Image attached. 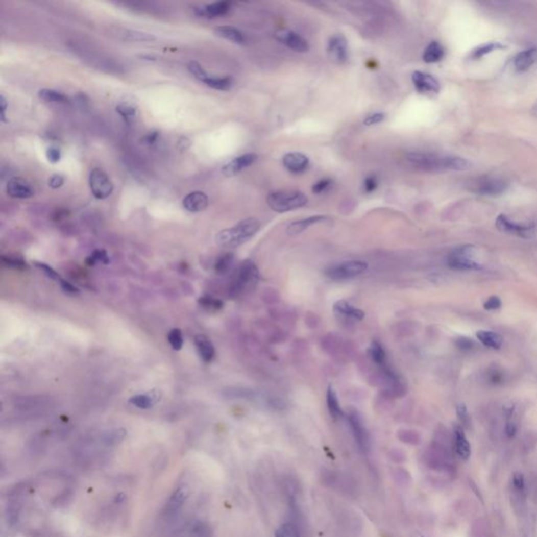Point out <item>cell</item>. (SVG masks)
<instances>
[{
  "mask_svg": "<svg viewBox=\"0 0 537 537\" xmlns=\"http://www.w3.org/2000/svg\"><path fill=\"white\" fill-rule=\"evenodd\" d=\"M445 56V50L443 45L437 41H432L426 47L423 54V60L426 63H435L442 60Z\"/></svg>",
  "mask_w": 537,
  "mask_h": 537,
  "instance_id": "obj_26",
  "label": "cell"
},
{
  "mask_svg": "<svg viewBox=\"0 0 537 537\" xmlns=\"http://www.w3.org/2000/svg\"><path fill=\"white\" fill-rule=\"evenodd\" d=\"M508 188V184L502 179H485L476 185V191L484 196H500Z\"/></svg>",
  "mask_w": 537,
  "mask_h": 537,
  "instance_id": "obj_16",
  "label": "cell"
},
{
  "mask_svg": "<svg viewBox=\"0 0 537 537\" xmlns=\"http://www.w3.org/2000/svg\"><path fill=\"white\" fill-rule=\"evenodd\" d=\"M207 86L217 89V90H228L232 86V79L229 77L218 78V77H208V79L204 82Z\"/></svg>",
  "mask_w": 537,
  "mask_h": 537,
  "instance_id": "obj_33",
  "label": "cell"
},
{
  "mask_svg": "<svg viewBox=\"0 0 537 537\" xmlns=\"http://www.w3.org/2000/svg\"><path fill=\"white\" fill-rule=\"evenodd\" d=\"M259 279V270L254 261L247 259L242 261L230 284V296L237 297L253 287Z\"/></svg>",
  "mask_w": 537,
  "mask_h": 537,
  "instance_id": "obj_3",
  "label": "cell"
},
{
  "mask_svg": "<svg viewBox=\"0 0 537 537\" xmlns=\"http://www.w3.org/2000/svg\"><path fill=\"white\" fill-rule=\"evenodd\" d=\"M125 38L127 40L130 41H141V42H151L157 39V37L153 34H149L146 32H141L137 30H126L124 34Z\"/></svg>",
  "mask_w": 537,
  "mask_h": 537,
  "instance_id": "obj_36",
  "label": "cell"
},
{
  "mask_svg": "<svg viewBox=\"0 0 537 537\" xmlns=\"http://www.w3.org/2000/svg\"><path fill=\"white\" fill-rule=\"evenodd\" d=\"M168 341L172 349H174L175 351H180L183 348V343H184L183 334L181 330L179 329L171 330L168 334Z\"/></svg>",
  "mask_w": 537,
  "mask_h": 537,
  "instance_id": "obj_39",
  "label": "cell"
},
{
  "mask_svg": "<svg viewBox=\"0 0 537 537\" xmlns=\"http://www.w3.org/2000/svg\"><path fill=\"white\" fill-rule=\"evenodd\" d=\"M7 192L13 199L26 200L34 196V190L32 186L21 178H13L8 182Z\"/></svg>",
  "mask_w": 537,
  "mask_h": 537,
  "instance_id": "obj_14",
  "label": "cell"
},
{
  "mask_svg": "<svg viewBox=\"0 0 537 537\" xmlns=\"http://www.w3.org/2000/svg\"><path fill=\"white\" fill-rule=\"evenodd\" d=\"M256 160L257 156L255 153H246V155L237 157L223 166L222 172L225 177H233L245 168L251 166Z\"/></svg>",
  "mask_w": 537,
  "mask_h": 537,
  "instance_id": "obj_13",
  "label": "cell"
},
{
  "mask_svg": "<svg viewBox=\"0 0 537 537\" xmlns=\"http://www.w3.org/2000/svg\"><path fill=\"white\" fill-rule=\"evenodd\" d=\"M332 185V181L329 180V179H325V180H321L319 182H317L316 184H314V186L312 187V191L314 193L316 194H320L322 192H324V191H327Z\"/></svg>",
  "mask_w": 537,
  "mask_h": 537,
  "instance_id": "obj_50",
  "label": "cell"
},
{
  "mask_svg": "<svg viewBox=\"0 0 537 537\" xmlns=\"http://www.w3.org/2000/svg\"><path fill=\"white\" fill-rule=\"evenodd\" d=\"M46 158L51 163H57L59 162L61 159V152L59 149L55 147H51L46 150Z\"/></svg>",
  "mask_w": 537,
  "mask_h": 537,
  "instance_id": "obj_53",
  "label": "cell"
},
{
  "mask_svg": "<svg viewBox=\"0 0 537 537\" xmlns=\"http://www.w3.org/2000/svg\"><path fill=\"white\" fill-rule=\"evenodd\" d=\"M234 263V255L232 253H227L222 255L215 262V272L219 275L227 274Z\"/></svg>",
  "mask_w": 537,
  "mask_h": 537,
  "instance_id": "obj_32",
  "label": "cell"
},
{
  "mask_svg": "<svg viewBox=\"0 0 537 537\" xmlns=\"http://www.w3.org/2000/svg\"><path fill=\"white\" fill-rule=\"evenodd\" d=\"M457 414H458V418L459 420H461L462 423L464 425H468L469 424V413H468V410L466 408V406L464 404H461L457 406Z\"/></svg>",
  "mask_w": 537,
  "mask_h": 537,
  "instance_id": "obj_54",
  "label": "cell"
},
{
  "mask_svg": "<svg viewBox=\"0 0 537 537\" xmlns=\"http://www.w3.org/2000/svg\"><path fill=\"white\" fill-rule=\"evenodd\" d=\"M532 113H533V116H534V117L537 118V103H536V104L534 105V107L532 108Z\"/></svg>",
  "mask_w": 537,
  "mask_h": 537,
  "instance_id": "obj_61",
  "label": "cell"
},
{
  "mask_svg": "<svg viewBox=\"0 0 537 537\" xmlns=\"http://www.w3.org/2000/svg\"><path fill=\"white\" fill-rule=\"evenodd\" d=\"M2 263L5 266L15 268V270H26V268H28V263L22 258L16 256H2Z\"/></svg>",
  "mask_w": 537,
  "mask_h": 537,
  "instance_id": "obj_38",
  "label": "cell"
},
{
  "mask_svg": "<svg viewBox=\"0 0 537 537\" xmlns=\"http://www.w3.org/2000/svg\"><path fill=\"white\" fill-rule=\"evenodd\" d=\"M63 183H64V179L62 176H59V175H54L48 180V186L53 189L60 188L63 185Z\"/></svg>",
  "mask_w": 537,
  "mask_h": 537,
  "instance_id": "obj_55",
  "label": "cell"
},
{
  "mask_svg": "<svg viewBox=\"0 0 537 537\" xmlns=\"http://www.w3.org/2000/svg\"><path fill=\"white\" fill-rule=\"evenodd\" d=\"M327 221H329V217L324 216V215H315V216H310V217H306L300 221H296L287 226L286 233L289 235H297L303 232L304 230L309 229L310 227L320 224V223H324Z\"/></svg>",
  "mask_w": 537,
  "mask_h": 537,
  "instance_id": "obj_19",
  "label": "cell"
},
{
  "mask_svg": "<svg viewBox=\"0 0 537 537\" xmlns=\"http://www.w3.org/2000/svg\"><path fill=\"white\" fill-rule=\"evenodd\" d=\"M476 338L483 345L491 350H500L504 343L502 335L492 331H478L476 333Z\"/></svg>",
  "mask_w": 537,
  "mask_h": 537,
  "instance_id": "obj_23",
  "label": "cell"
},
{
  "mask_svg": "<svg viewBox=\"0 0 537 537\" xmlns=\"http://www.w3.org/2000/svg\"><path fill=\"white\" fill-rule=\"evenodd\" d=\"M275 537H300L298 529L291 523L283 524L276 531Z\"/></svg>",
  "mask_w": 537,
  "mask_h": 537,
  "instance_id": "obj_40",
  "label": "cell"
},
{
  "mask_svg": "<svg viewBox=\"0 0 537 537\" xmlns=\"http://www.w3.org/2000/svg\"><path fill=\"white\" fill-rule=\"evenodd\" d=\"M190 537H213V530L204 521H196L189 529Z\"/></svg>",
  "mask_w": 537,
  "mask_h": 537,
  "instance_id": "obj_30",
  "label": "cell"
},
{
  "mask_svg": "<svg viewBox=\"0 0 537 537\" xmlns=\"http://www.w3.org/2000/svg\"><path fill=\"white\" fill-rule=\"evenodd\" d=\"M116 110L120 116H122L123 118H127V119L136 117V114H137V107L133 106L130 103H121L117 106Z\"/></svg>",
  "mask_w": 537,
  "mask_h": 537,
  "instance_id": "obj_43",
  "label": "cell"
},
{
  "mask_svg": "<svg viewBox=\"0 0 537 537\" xmlns=\"http://www.w3.org/2000/svg\"><path fill=\"white\" fill-rule=\"evenodd\" d=\"M476 249L473 246H463L454 249L447 257L449 267L456 271H477L482 268V263L476 259Z\"/></svg>",
  "mask_w": 537,
  "mask_h": 537,
  "instance_id": "obj_5",
  "label": "cell"
},
{
  "mask_svg": "<svg viewBox=\"0 0 537 537\" xmlns=\"http://www.w3.org/2000/svg\"><path fill=\"white\" fill-rule=\"evenodd\" d=\"M513 487L517 495H523L525 490V479L522 473H515L513 476Z\"/></svg>",
  "mask_w": 537,
  "mask_h": 537,
  "instance_id": "obj_47",
  "label": "cell"
},
{
  "mask_svg": "<svg viewBox=\"0 0 537 537\" xmlns=\"http://www.w3.org/2000/svg\"><path fill=\"white\" fill-rule=\"evenodd\" d=\"M368 263L361 260L344 261L330 266L325 271V276L335 281H342L355 278L367 271Z\"/></svg>",
  "mask_w": 537,
  "mask_h": 537,
  "instance_id": "obj_6",
  "label": "cell"
},
{
  "mask_svg": "<svg viewBox=\"0 0 537 537\" xmlns=\"http://www.w3.org/2000/svg\"><path fill=\"white\" fill-rule=\"evenodd\" d=\"M190 147V141L187 138H181L178 142V148L181 151H186Z\"/></svg>",
  "mask_w": 537,
  "mask_h": 537,
  "instance_id": "obj_59",
  "label": "cell"
},
{
  "mask_svg": "<svg viewBox=\"0 0 537 537\" xmlns=\"http://www.w3.org/2000/svg\"><path fill=\"white\" fill-rule=\"evenodd\" d=\"M266 204L275 212L284 213L305 206L308 198L300 191L278 190L266 197Z\"/></svg>",
  "mask_w": 537,
  "mask_h": 537,
  "instance_id": "obj_4",
  "label": "cell"
},
{
  "mask_svg": "<svg viewBox=\"0 0 537 537\" xmlns=\"http://www.w3.org/2000/svg\"><path fill=\"white\" fill-rule=\"evenodd\" d=\"M126 501V494L124 492H120L118 494L114 495V498H113V503L114 504H123L124 502Z\"/></svg>",
  "mask_w": 537,
  "mask_h": 537,
  "instance_id": "obj_60",
  "label": "cell"
},
{
  "mask_svg": "<svg viewBox=\"0 0 537 537\" xmlns=\"http://www.w3.org/2000/svg\"><path fill=\"white\" fill-rule=\"evenodd\" d=\"M158 136H159V132L158 131H152L148 134H146V136L142 139V142H144V144H153L157 139H158Z\"/></svg>",
  "mask_w": 537,
  "mask_h": 537,
  "instance_id": "obj_57",
  "label": "cell"
},
{
  "mask_svg": "<svg viewBox=\"0 0 537 537\" xmlns=\"http://www.w3.org/2000/svg\"><path fill=\"white\" fill-rule=\"evenodd\" d=\"M38 95H39L40 99H42L43 101L48 102V103H66V102H68V98L66 97L64 93H62L60 91L54 90V89H48V88L40 89L39 92H38Z\"/></svg>",
  "mask_w": 537,
  "mask_h": 537,
  "instance_id": "obj_31",
  "label": "cell"
},
{
  "mask_svg": "<svg viewBox=\"0 0 537 537\" xmlns=\"http://www.w3.org/2000/svg\"><path fill=\"white\" fill-rule=\"evenodd\" d=\"M208 197L202 191H193L186 196L183 200L184 208L189 212L197 213L205 210L208 206Z\"/></svg>",
  "mask_w": 537,
  "mask_h": 537,
  "instance_id": "obj_18",
  "label": "cell"
},
{
  "mask_svg": "<svg viewBox=\"0 0 537 537\" xmlns=\"http://www.w3.org/2000/svg\"><path fill=\"white\" fill-rule=\"evenodd\" d=\"M416 89L421 93H437L441 85L433 76L427 72L417 70L411 76Z\"/></svg>",
  "mask_w": 537,
  "mask_h": 537,
  "instance_id": "obj_11",
  "label": "cell"
},
{
  "mask_svg": "<svg viewBox=\"0 0 537 537\" xmlns=\"http://www.w3.org/2000/svg\"><path fill=\"white\" fill-rule=\"evenodd\" d=\"M334 311L336 314L338 315H341L345 318H350V319H353V320H362L364 318V312L355 308V306L351 305L350 303H348L347 301L344 300H340V301H337L334 305Z\"/></svg>",
  "mask_w": 537,
  "mask_h": 537,
  "instance_id": "obj_24",
  "label": "cell"
},
{
  "mask_svg": "<svg viewBox=\"0 0 537 537\" xmlns=\"http://www.w3.org/2000/svg\"><path fill=\"white\" fill-rule=\"evenodd\" d=\"M194 343L201 358L205 362H211L215 356V349L212 342L204 335H197L194 337Z\"/></svg>",
  "mask_w": 537,
  "mask_h": 537,
  "instance_id": "obj_22",
  "label": "cell"
},
{
  "mask_svg": "<svg viewBox=\"0 0 537 537\" xmlns=\"http://www.w3.org/2000/svg\"><path fill=\"white\" fill-rule=\"evenodd\" d=\"M327 405H328V409H329L331 416L334 419H340V418H342L344 416V413H343V411H342V409L340 407V404H339L337 394L334 390L333 386H329L328 392H327Z\"/></svg>",
  "mask_w": 537,
  "mask_h": 537,
  "instance_id": "obj_28",
  "label": "cell"
},
{
  "mask_svg": "<svg viewBox=\"0 0 537 537\" xmlns=\"http://www.w3.org/2000/svg\"><path fill=\"white\" fill-rule=\"evenodd\" d=\"M328 54L330 59L336 64H344L348 60V42L344 36L336 34L330 38L328 44Z\"/></svg>",
  "mask_w": 537,
  "mask_h": 537,
  "instance_id": "obj_8",
  "label": "cell"
},
{
  "mask_svg": "<svg viewBox=\"0 0 537 537\" xmlns=\"http://www.w3.org/2000/svg\"><path fill=\"white\" fill-rule=\"evenodd\" d=\"M231 4L228 2H219L211 5H207L202 9H199V14L206 17H218L224 16L230 11Z\"/></svg>",
  "mask_w": 537,
  "mask_h": 537,
  "instance_id": "obj_27",
  "label": "cell"
},
{
  "mask_svg": "<svg viewBox=\"0 0 537 537\" xmlns=\"http://www.w3.org/2000/svg\"><path fill=\"white\" fill-rule=\"evenodd\" d=\"M501 308H502V300L500 297H497V296L489 297L484 303V309L487 311H496Z\"/></svg>",
  "mask_w": 537,
  "mask_h": 537,
  "instance_id": "obj_48",
  "label": "cell"
},
{
  "mask_svg": "<svg viewBox=\"0 0 537 537\" xmlns=\"http://www.w3.org/2000/svg\"><path fill=\"white\" fill-rule=\"evenodd\" d=\"M109 259H108V256H107V253L103 250H97L94 251L88 258H87V263L89 265H94L97 262H102V263H108Z\"/></svg>",
  "mask_w": 537,
  "mask_h": 537,
  "instance_id": "obj_45",
  "label": "cell"
},
{
  "mask_svg": "<svg viewBox=\"0 0 537 537\" xmlns=\"http://www.w3.org/2000/svg\"><path fill=\"white\" fill-rule=\"evenodd\" d=\"M89 187L92 196L98 200L108 198L113 190V186L108 176L101 169L95 168L89 175Z\"/></svg>",
  "mask_w": 537,
  "mask_h": 537,
  "instance_id": "obj_7",
  "label": "cell"
},
{
  "mask_svg": "<svg viewBox=\"0 0 537 537\" xmlns=\"http://www.w3.org/2000/svg\"><path fill=\"white\" fill-rule=\"evenodd\" d=\"M8 107V103L4 95L0 97V110H2V121L6 122V110Z\"/></svg>",
  "mask_w": 537,
  "mask_h": 537,
  "instance_id": "obj_58",
  "label": "cell"
},
{
  "mask_svg": "<svg viewBox=\"0 0 537 537\" xmlns=\"http://www.w3.org/2000/svg\"><path fill=\"white\" fill-rule=\"evenodd\" d=\"M188 496H189V490L187 487L181 486L178 489H176L168 498V501L164 507L165 514L171 515V514H175L179 512L184 506Z\"/></svg>",
  "mask_w": 537,
  "mask_h": 537,
  "instance_id": "obj_17",
  "label": "cell"
},
{
  "mask_svg": "<svg viewBox=\"0 0 537 537\" xmlns=\"http://www.w3.org/2000/svg\"><path fill=\"white\" fill-rule=\"evenodd\" d=\"M125 435H126V431L124 429L113 430L104 436V444L107 446L117 445L125 437Z\"/></svg>",
  "mask_w": 537,
  "mask_h": 537,
  "instance_id": "obj_41",
  "label": "cell"
},
{
  "mask_svg": "<svg viewBox=\"0 0 537 537\" xmlns=\"http://www.w3.org/2000/svg\"><path fill=\"white\" fill-rule=\"evenodd\" d=\"M488 380H489V383H491V384H493V385L502 384L503 381H504V373L500 372L496 369L491 370L488 373Z\"/></svg>",
  "mask_w": 537,
  "mask_h": 537,
  "instance_id": "obj_49",
  "label": "cell"
},
{
  "mask_svg": "<svg viewBox=\"0 0 537 537\" xmlns=\"http://www.w3.org/2000/svg\"><path fill=\"white\" fill-rule=\"evenodd\" d=\"M385 119V114L382 112H376L373 114H370L365 119H364V125L372 126L375 124H378Z\"/></svg>",
  "mask_w": 537,
  "mask_h": 537,
  "instance_id": "obj_51",
  "label": "cell"
},
{
  "mask_svg": "<svg viewBox=\"0 0 537 537\" xmlns=\"http://www.w3.org/2000/svg\"><path fill=\"white\" fill-rule=\"evenodd\" d=\"M406 161L409 165L426 171H461L469 167V163L463 158L427 152H409Z\"/></svg>",
  "mask_w": 537,
  "mask_h": 537,
  "instance_id": "obj_1",
  "label": "cell"
},
{
  "mask_svg": "<svg viewBox=\"0 0 537 537\" xmlns=\"http://www.w3.org/2000/svg\"><path fill=\"white\" fill-rule=\"evenodd\" d=\"M199 304L208 312L219 311L223 309V306H224V302L221 299L209 296V295L201 297L199 299Z\"/></svg>",
  "mask_w": 537,
  "mask_h": 537,
  "instance_id": "obj_35",
  "label": "cell"
},
{
  "mask_svg": "<svg viewBox=\"0 0 537 537\" xmlns=\"http://www.w3.org/2000/svg\"><path fill=\"white\" fill-rule=\"evenodd\" d=\"M260 229V222L256 218H246L234 227L222 230L216 235V243L223 248H237L252 238Z\"/></svg>",
  "mask_w": 537,
  "mask_h": 537,
  "instance_id": "obj_2",
  "label": "cell"
},
{
  "mask_svg": "<svg viewBox=\"0 0 537 537\" xmlns=\"http://www.w3.org/2000/svg\"><path fill=\"white\" fill-rule=\"evenodd\" d=\"M453 437H454L455 451L458 454V456L463 459H468L471 453V449H470V444L468 442V440L466 438V435L462 427L456 426L454 428Z\"/></svg>",
  "mask_w": 537,
  "mask_h": 537,
  "instance_id": "obj_21",
  "label": "cell"
},
{
  "mask_svg": "<svg viewBox=\"0 0 537 537\" xmlns=\"http://www.w3.org/2000/svg\"><path fill=\"white\" fill-rule=\"evenodd\" d=\"M369 355H370L371 359L376 364H378V365H384V364H385L386 354H385L384 349L382 348V345L379 342H377V341L372 342L371 347L369 348Z\"/></svg>",
  "mask_w": 537,
  "mask_h": 537,
  "instance_id": "obj_34",
  "label": "cell"
},
{
  "mask_svg": "<svg viewBox=\"0 0 537 537\" xmlns=\"http://www.w3.org/2000/svg\"><path fill=\"white\" fill-rule=\"evenodd\" d=\"M214 32H215V34L218 37H222V38H224V39L231 41L233 43L243 44L246 42L245 35L239 30H237L236 28L225 26V27L216 28Z\"/></svg>",
  "mask_w": 537,
  "mask_h": 537,
  "instance_id": "obj_25",
  "label": "cell"
},
{
  "mask_svg": "<svg viewBox=\"0 0 537 537\" xmlns=\"http://www.w3.org/2000/svg\"><path fill=\"white\" fill-rule=\"evenodd\" d=\"M501 48H504V45L500 44L498 42H491V43H486V44H482L479 45L477 48H475L472 53H471V58L472 59H479L482 58V57H484L485 55L487 54H490L496 50H501Z\"/></svg>",
  "mask_w": 537,
  "mask_h": 537,
  "instance_id": "obj_37",
  "label": "cell"
},
{
  "mask_svg": "<svg viewBox=\"0 0 537 537\" xmlns=\"http://www.w3.org/2000/svg\"><path fill=\"white\" fill-rule=\"evenodd\" d=\"M496 227L498 228V230H501V231H503L505 233L513 234V235L524 237V238L532 237L533 234H534V228L533 227L519 225V224H516V223L510 221L505 215H500V216L497 217V219H496Z\"/></svg>",
  "mask_w": 537,
  "mask_h": 537,
  "instance_id": "obj_10",
  "label": "cell"
},
{
  "mask_svg": "<svg viewBox=\"0 0 537 537\" xmlns=\"http://www.w3.org/2000/svg\"><path fill=\"white\" fill-rule=\"evenodd\" d=\"M35 265H36L37 267H39L40 270H41V271H42L47 277H50L51 279L58 280V282L62 279V278L59 276V274L57 273V272L54 270V268L51 267L48 264L43 263V262H35Z\"/></svg>",
  "mask_w": 537,
  "mask_h": 537,
  "instance_id": "obj_46",
  "label": "cell"
},
{
  "mask_svg": "<svg viewBox=\"0 0 537 537\" xmlns=\"http://www.w3.org/2000/svg\"><path fill=\"white\" fill-rule=\"evenodd\" d=\"M158 396L156 395V393H149V394H145V395H138V396H134L130 399V403L132 405H134L138 408H141V409H147V408H150L151 406H153L156 404V402L158 401Z\"/></svg>",
  "mask_w": 537,
  "mask_h": 537,
  "instance_id": "obj_29",
  "label": "cell"
},
{
  "mask_svg": "<svg viewBox=\"0 0 537 537\" xmlns=\"http://www.w3.org/2000/svg\"><path fill=\"white\" fill-rule=\"evenodd\" d=\"M59 282H60V284H61V287H62V289H63L66 293H69V294H78V293H79L78 289H77V287H75V286H74L71 283H69L68 281H66V280H64V279H61Z\"/></svg>",
  "mask_w": 537,
  "mask_h": 537,
  "instance_id": "obj_56",
  "label": "cell"
},
{
  "mask_svg": "<svg viewBox=\"0 0 537 537\" xmlns=\"http://www.w3.org/2000/svg\"><path fill=\"white\" fill-rule=\"evenodd\" d=\"M378 186V182H377V179L373 176L371 177H368L365 180H364V184H363V188H364V191L368 193H371L373 192V191L376 190Z\"/></svg>",
  "mask_w": 537,
  "mask_h": 537,
  "instance_id": "obj_52",
  "label": "cell"
},
{
  "mask_svg": "<svg viewBox=\"0 0 537 537\" xmlns=\"http://www.w3.org/2000/svg\"><path fill=\"white\" fill-rule=\"evenodd\" d=\"M276 39L281 42L286 47H289L295 52L299 53H305L308 52L310 46L308 41H306L303 37H301L299 34L291 31V30H279L275 34Z\"/></svg>",
  "mask_w": 537,
  "mask_h": 537,
  "instance_id": "obj_9",
  "label": "cell"
},
{
  "mask_svg": "<svg viewBox=\"0 0 537 537\" xmlns=\"http://www.w3.org/2000/svg\"><path fill=\"white\" fill-rule=\"evenodd\" d=\"M348 421L358 446L363 451H367L370 448V436L365 427L363 426L360 417L356 412H353L348 416Z\"/></svg>",
  "mask_w": 537,
  "mask_h": 537,
  "instance_id": "obj_12",
  "label": "cell"
},
{
  "mask_svg": "<svg viewBox=\"0 0 537 537\" xmlns=\"http://www.w3.org/2000/svg\"><path fill=\"white\" fill-rule=\"evenodd\" d=\"M537 62V48H528L516 55L514 58V67L519 71L528 70Z\"/></svg>",
  "mask_w": 537,
  "mask_h": 537,
  "instance_id": "obj_20",
  "label": "cell"
},
{
  "mask_svg": "<svg viewBox=\"0 0 537 537\" xmlns=\"http://www.w3.org/2000/svg\"><path fill=\"white\" fill-rule=\"evenodd\" d=\"M456 348L462 352H471L476 349V343L474 340L467 337H459L455 341Z\"/></svg>",
  "mask_w": 537,
  "mask_h": 537,
  "instance_id": "obj_44",
  "label": "cell"
},
{
  "mask_svg": "<svg viewBox=\"0 0 537 537\" xmlns=\"http://www.w3.org/2000/svg\"><path fill=\"white\" fill-rule=\"evenodd\" d=\"M283 166L293 174H300L308 169L310 165L309 158L300 152L286 153L282 158Z\"/></svg>",
  "mask_w": 537,
  "mask_h": 537,
  "instance_id": "obj_15",
  "label": "cell"
},
{
  "mask_svg": "<svg viewBox=\"0 0 537 537\" xmlns=\"http://www.w3.org/2000/svg\"><path fill=\"white\" fill-rule=\"evenodd\" d=\"M188 69L201 82H205L208 79L209 75L205 71V69L203 68V66L199 62H196V61L189 62Z\"/></svg>",
  "mask_w": 537,
  "mask_h": 537,
  "instance_id": "obj_42",
  "label": "cell"
}]
</instances>
